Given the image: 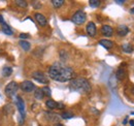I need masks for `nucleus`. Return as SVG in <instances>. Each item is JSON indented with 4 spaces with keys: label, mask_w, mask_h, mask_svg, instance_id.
I'll list each match as a JSON object with an SVG mask.
<instances>
[{
    "label": "nucleus",
    "mask_w": 134,
    "mask_h": 126,
    "mask_svg": "<svg viewBox=\"0 0 134 126\" xmlns=\"http://www.w3.org/2000/svg\"><path fill=\"white\" fill-rule=\"evenodd\" d=\"M99 45L103 48H105L106 50H109L114 47V43L111 40H108V39H101V40H99Z\"/></svg>",
    "instance_id": "nucleus-12"
},
{
    "label": "nucleus",
    "mask_w": 134,
    "mask_h": 126,
    "mask_svg": "<svg viewBox=\"0 0 134 126\" xmlns=\"http://www.w3.org/2000/svg\"><path fill=\"white\" fill-rule=\"evenodd\" d=\"M130 13H131V14H133V15H134V7H132V8L130 9Z\"/></svg>",
    "instance_id": "nucleus-32"
},
{
    "label": "nucleus",
    "mask_w": 134,
    "mask_h": 126,
    "mask_svg": "<svg viewBox=\"0 0 134 126\" xmlns=\"http://www.w3.org/2000/svg\"><path fill=\"white\" fill-rule=\"evenodd\" d=\"M65 108V106L63 104V103H61V102H57V109H59V110H62V109H64Z\"/></svg>",
    "instance_id": "nucleus-27"
},
{
    "label": "nucleus",
    "mask_w": 134,
    "mask_h": 126,
    "mask_svg": "<svg viewBox=\"0 0 134 126\" xmlns=\"http://www.w3.org/2000/svg\"><path fill=\"white\" fill-rule=\"evenodd\" d=\"M13 74V67L10 66H4L3 69H2V75L4 77H9L10 75Z\"/></svg>",
    "instance_id": "nucleus-15"
},
{
    "label": "nucleus",
    "mask_w": 134,
    "mask_h": 126,
    "mask_svg": "<svg viewBox=\"0 0 134 126\" xmlns=\"http://www.w3.org/2000/svg\"><path fill=\"white\" fill-rule=\"evenodd\" d=\"M16 3L21 7H27V5H28V3L26 1H23V0H17Z\"/></svg>",
    "instance_id": "nucleus-24"
},
{
    "label": "nucleus",
    "mask_w": 134,
    "mask_h": 126,
    "mask_svg": "<svg viewBox=\"0 0 134 126\" xmlns=\"http://www.w3.org/2000/svg\"><path fill=\"white\" fill-rule=\"evenodd\" d=\"M129 124L131 126H134V120H130V122H129Z\"/></svg>",
    "instance_id": "nucleus-31"
},
{
    "label": "nucleus",
    "mask_w": 134,
    "mask_h": 126,
    "mask_svg": "<svg viewBox=\"0 0 134 126\" xmlns=\"http://www.w3.org/2000/svg\"><path fill=\"white\" fill-rule=\"evenodd\" d=\"M32 78H33L35 81H37L38 83H40V84L47 85V84L49 83L48 77H47L42 71H34L33 74H32Z\"/></svg>",
    "instance_id": "nucleus-5"
},
{
    "label": "nucleus",
    "mask_w": 134,
    "mask_h": 126,
    "mask_svg": "<svg viewBox=\"0 0 134 126\" xmlns=\"http://www.w3.org/2000/svg\"><path fill=\"white\" fill-rule=\"evenodd\" d=\"M41 91H42V93H43V95H44V96H51V95H52L51 88H49L48 86H47V87L41 88Z\"/></svg>",
    "instance_id": "nucleus-21"
},
{
    "label": "nucleus",
    "mask_w": 134,
    "mask_h": 126,
    "mask_svg": "<svg viewBox=\"0 0 134 126\" xmlns=\"http://www.w3.org/2000/svg\"><path fill=\"white\" fill-rule=\"evenodd\" d=\"M35 20H36V22L41 26V27H44V26H47V24H48V20L46 19V17L43 16V15H41V14H35Z\"/></svg>",
    "instance_id": "nucleus-9"
},
{
    "label": "nucleus",
    "mask_w": 134,
    "mask_h": 126,
    "mask_svg": "<svg viewBox=\"0 0 134 126\" xmlns=\"http://www.w3.org/2000/svg\"><path fill=\"white\" fill-rule=\"evenodd\" d=\"M55 126H63V125H62V124H56Z\"/></svg>",
    "instance_id": "nucleus-33"
},
{
    "label": "nucleus",
    "mask_w": 134,
    "mask_h": 126,
    "mask_svg": "<svg viewBox=\"0 0 134 126\" xmlns=\"http://www.w3.org/2000/svg\"><path fill=\"white\" fill-rule=\"evenodd\" d=\"M86 19H87V16L83 10H77L73 17H72V22L76 25H82L86 22Z\"/></svg>",
    "instance_id": "nucleus-4"
},
{
    "label": "nucleus",
    "mask_w": 134,
    "mask_h": 126,
    "mask_svg": "<svg viewBox=\"0 0 134 126\" xmlns=\"http://www.w3.org/2000/svg\"><path fill=\"white\" fill-rule=\"evenodd\" d=\"M87 33L90 35V36H95L96 35V25L93 23V22H90L88 25H87Z\"/></svg>",
    "instance_id": "nucleus-10"
},
{
    "label": "nucleus",
    "mask_w": 134,
    "mask_h": 126,
    "mask_svg": "<svg viewBox=\"0 0 134 126\" xmlns=\"http://www.w3.org/2000/svg\"><path fill=\"white\" fill-rule=\"evenodd\" d=\"M116 2H117L118 4H124V2H125V1H124V0H117Z\"/></svg>",
    "instance_id": "nucleus-29"
},
{
    "label": "nucleus",
    "mask_w": 134,
    "mask_h": 126,
    "mask_svg": "<svg viewBox=\"0 0 134 126\" xmlns=\"http://www.w3.org/2000/svg\"><path fill=\"white\" fill-rule=\"evenodd\" d=\"M20 38H22V40H24V39H26V38H29V34L21 33V34H20Z\"/></svg>",
    "instance_id": "nucleus-26"
},
{
    "label": "nucleus",
    "mask_w": 134,
    "mask_h": 126,
    "mask_svg": "<svg viewBox=\"0 0 134 126\" xmlns=\"http://www.w3.org/2000/svg\"><path fill=\"white\" fill-rule=\"evenodd\" d=\"M127 123H128V118H125V120L123 121V124L125 125V124H127Z\"/></svg>",
    "instance_id": "nucleus-30"
},
{
    "label": "nucleus",
    "mask_w": 134,
    "mask_h": 126,
    "mask_svg": "<svg viewBox=\"0 0 134 126\" xmlns=\"http://www.w3.org/2000/svg\"><path fill=\"white\" fill-rule=\"evenodd\" d=\"M122 49H123V51H124L125 53H131V52H133V47H132L131 45H129V44L123 45V46H122Z\"/></svg>",
    "instance_id": "nucleus-19"
},
{
    "label": "nucleus",
    "mask_w": 134,
    "mask_h": 126,
    "mask_svg": "<svg viewBox=\"0 0 134 126\" xmlns=\"http://www.w3.org/2000/svg\"><path fill=\"white\" fill-rule=\"evenodd\" d=\"M89 4L92 6V7H98L100 5V1L99 0H90L89 1Z\"/></svg>",
    "instance_id": "nucleus-22"
},
{
    "label": "nucleus",
    "mask_w": 134,
    "mask_h": 126,
    "mask_svg": "<svg viewBox=\"0 0 134 126\" xmlns=\"http://www.w3.org/2000/svg\"><path fill=\"white\" fill-rule=\"evenodd\" d=\"M16 102H17L18 110H19V112H20L21 118H22V119H24V118H25V116H26V111H25V103H24L23 98H22V97H20V96H18Z\"/></svg>",
    "instance_id": "nucleus-7"
},
{
    "label": "nucleus",
    "mask_w": 134,
    "mask_h": 126,
    "mask_svg": "<svg viewBox=\"0 0 134 126\" xmlns=\"http://www.w3.org/2000/svg\"><path fill=\"white\" fill-rule=\"evenodd\" d=\"M2 31H3L4 34H7V35H12L14 33V31L12 30V28L6 23H3L2 24Z\"/></svg>",
    "instance_id": "nucleus-13"
},
{
    "label": "nucleus",
    "mask_w": 134,
    "mask_h": 126,
    "mask_svg": "<svg viewBox=\"0 0 134 126\" xmlns=\"http://www.w3.org/2000/svg\"><path fill=\"white\" fill-rule=\"evenodd\" d=\"M131 115H134V112H132V113H131Z\"/></svg>",
    "instance_id": "nucleus-34"
},
{
    "label": "nucleus",
    "mask_w": 134,
    "mask_h": 126,
    "mask_svg": "<svg viewBox=\"0 0 134 126\" xmlns=\"http://www.w3.org/2000/svg\"><path fill=\"white\" fill-rule=\"evenodd\" d=\"M116 77H117L118 80H123L125 79V77H126V70L125 69H123V68H119L117 71V74H116Z\"/></svg>",
    "instance_id": "nucleus-14"
},
{
    "label": "nucleus",
    "mask_w": 134,
    "mask_h": 126,
    "mask_svg": "<svg viewBox=\"0 0 134 126\" xmlns=\"http://www.w3.org/2000/svg\"><path fill=\"white\" fill-rule=\"evenodd\" d=\"M62 118L63 119H70V118H73V113L71 112H65L62 114Z\"/></svg>",
    "instance_id": "nucleus-23"
},
{
    "label": "nucleus",
    "mask_w": 134,
    "mask_h": 126,
    "mask_svg": "<svg viewBox=\"0 0 134 126\" xmlns=\"http://www.w3.org/2000/svg\"><path fill=\"white\" fill-rule=\"evenodd\" d=\"M52 4L54 5V7L59 8V7H61V6L64 4V1H63V0H53V1H52Z\"/></svg>",
    "instance_id": "nucleus-20"
},
{
    "label": "nucleus",
    "mask_w": 134,
    "mask_h": 126,
    "mask_svg": "<svg viewBox=\"0 0 134 126\" xmlns=\"http://www.w3.org/2000/svg\"><path fill=\"white\" fill-rule=\"evenodd\" d=\"M117 32L120 36H125V35L128 34L129 29H128V27L126 25H120L117 28Z\"/></svg>",
    "instance_id": "nucleus-11"
},
{
    "label": "nucleus",
    "mask_w": 134,
    "mask_h": 126,
    "mask_svg": "<svg viewBox=\"0 0 134 126\" xmlns=\"http://www.w3.org/2000/svg\"><path fill=\"white\" fill-rule=\"evenodd\" d=\"M101 33H102L104 36L109 37V36H111V35L114 34V29H113V27H110L109 25H103V26L101 27Z\"/></svg>",
    "instance_id": "nucleus-8"
},
{
    "label": "nucleus",
    "mask_w": 134,
    "mask_h": 126,
    "mask_svg": "<svg viewBox=\"0 0 134 126\" xmlns=\"http://www.w3.org/2000/svg\"><path fill=\"white\" fill-rule=\"evenodd\" d=\"M20 87H21V89L24 92H27V93H30V92H32V91L35 90V85L31 81H24V82H22Z\"/></svg>",
    "instance_id": "nucleus-6"
},
{
    "label": "nucleus",
    "mask_w": 134,
    "mask_h": 126,
    "mask_svg": "<svg viewBox=\"0 0 134 126\" xmlns=\"http://www.w3.org/2000/svg\"><path fill=\"white\" fill-rule=\"evenodd\" d=\"M19 45H20V47L22 48L24 51H29L30 48H31V45L28 41H26V40H20Z\"/></svg>",
    "instance_id": "nucleus-16"
},
{
    "label": "nucleus",
    "mask_w": 134,
    "mask_h": 126,
    "mask_svg": "<svg viewBox=\"0 0 134 126\" xmlns=\"http://www.w3.org/2000/svg\"><path fill=\"white\" fill-rule=\"evenodd\" d=\"M46 104H47V107H48L49 109H51V110L57 109V102H56L55 100H53V99H49V100H47Z\"/></svg>",
    "instance_id": "nucleus-17"
},
{
    "label": "nucleus",
    "mask_w": 134,
    "mask_h": 126,
    "mask_svg": "<svg viewBox=\"0 0 134 126\" xmlns=\"http://www.w3.org/2000/svg\"><path fill=\"white\" fill-rule=\"evenodd\" d=\"M43 93H42V91H41V89H36L35 90V93H34V97L37 99V100H41L42 98H43Z\"/></svg>",
    "instance_id": "nucleus-18"
},
{
    "label": "nucleus",
    "mask_w": 134,
    "mask_h": 126,
    "mask_svg": "<svg viewBox=\"0 0 134 126\" xmlns=\"http://www.w3.org/2000/svg\"><path fill=\"white\" fill-rule=\"evenodd\" d=\"M3 23H5L4 22V19H3V17L0 15V24H3Z\"/></svg>",
    "instance_id": "nucleus-28"
},
{
    "label": "nucleus",
    "mask_w": 134,
    "mask_h": 126,
    "mask_svg": "<svg viewBox=\"0 0 134 126\" xmlns=\"http://www.w3.org/2000/svg\"><path fill=\"white\" fill-rule=\"evenodd\" d=\"M19 88H20V86L18 85L17 82H10L5 87V94L8 97H14L19 90Z\"/></svg>",
    "instance_id": "nucleus-3"
},
{
    "label": "nucleus",
    "mask_w": 134,
    "mask_h": 126,
    "mask_svg": "<svg viewBox=\"0 0 134 126\" xmlns=\"http://www.w3.org/2000/svg\"><path fill=\"white\" fill-rule=\"evenodd\" d=\"M32 4H33L34 8H40V7H41V3L38 2V1H34Z\"/></svg>",
    "instance_id": "nucleus-25"
},
{
    "label": "nucleus",
    "mask_w": 134,
    "mask_h": 126,
    "mask_svg": "<svg viewBox=\"0 0 134 126\" xmlns=\"http://www.w3.org/2000/svg\"><path fill=\"white\" fill-rule=\"evenodd\" d=\"M69 88L72 91H76L79 93H89L91 91V85L88 80L84 78L72 79L69 83Z\"/></svg>",
    "instance_id": "nucleus-2"
},
{
    "label": "nucleus",
    "mask_w": 134,
    "mask_h": 126,
    "mask_svg": "<svg viewBox=\"0 0 134 126\" xmlns=\"http://www.w3.org/2000/svg\"><path fill=\"white\" fill-rule=\"evenodd\" d=\"M75 74L70 66H67L65 63L55 62L49 67V77L57 82H68L74 78Z\"/></svg>",
    "instance_id": "nucleus-1"
}]
</instances>
